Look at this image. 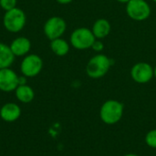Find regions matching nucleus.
I'll use <instances>...</instances> for the list:
<instances>
[{
  "label": "nucleus",
  "instance_id": "f257e3e1",
  "mask_svg": "<svg viewBox=\"0 0 156 156\" xmlns=\"http://www.w3.org/2000/svg\"><path fill=\"white\" fill-rule=\"evenodd\" d=\"M124 112V105L117 100H108L102 103L100 109V118L108 125L118 123Z\"/></svg>",
  "mask_w": 156,
  "mask_h": 156
},
{
  "label": "nucleus",
  "instance_id": "f03ea898",
  "mask_svg": "<svg viewBox=\"0 0 156 156\" xmlns=\"http://www.w3.org/2000/svg\"><path fill=\"white\" fill-rule=\"evenodd\" d=\"M112 64V59L107 55L98 53L89 59L86 65V73L90 79H101L109 72Z\"/></svg>",
  "mask_w": 156,
  "mask_h": 156
},
{
  "label": "nucleus",
  "instance_id": "7ed1b4c3",
  "mask_svg": "<svg viewBox=\"0 0 156 156\" xmlns=\"http://www.w3.org/2000/svg\"><path fill=\"white\" fill-rule=\"evenodd\" d=\"M26 23L27 16L19 7H15L9 11H5L3 16V26L6 31L11 33L20 32L25 27Z\"/></svg>",
  "mask_w": 156,
  "mask_h": 156
},
{
  "label": "nucleus",
  "instance_id": "20e7f679",
  "mask_svg": "<svg viewBox=\"0 0 156 156\" xmlns=\"http://www.w3.org/2000/svg\"><path fill=\"white\" fill-rule=\"evenodd\" d=\"M96 37H94L91 29L88 27H78L72 31L69 37V44L76 49L84 50L91 48Z\"/></svg>",
  "mask_w": 156,
  "mask_h": 156
},
{
  "label": "nucleus",
  "instance_id": "39448f33",
  "mask_svg": "<svg viewBox=\"0 0 156 156\" xmlns=\"http://www.w3.org/2000/svg\"><path fill=\"white\" fill-rule=\"evenodd\" d=\"M151 6L145 0H131L126 4V13L134 21H144L151 16Z\"/></svg>",
  "mask_w": 156,
  "mask_h": 156
},
{
  "label": "nucleus",
  "instance_id": "423d86ee",
  "mask_svg": "<svg viewBox=\"0 0 156 156\" xmlns=\"http://www.w3.org/2000/svg\"><path fill=\"white\" fill-rule=\"evenodd\" d=\"M43 69V60L37 54H27L21 61L20 70L26 78L37 76Z\"/></svg>",
  "mask_w": 156,
  "mask_h": 156
},
{
  "label": "nucleus",
  "instance_id": "0eeeda50",
  "mask_svg": "<svg viewBox=\"0 0 156 156\" xmlns=\"http://www.w3.org/2000/svg\"><path fill=\"white\" fill-rule=\"evenodd\" d=\"M67 29V23L64 18L54 16L49 17L44 24L43 31L47 38L53 40L61 37Z\"/></svg>",
  "mask_w": 156,
  "mask_h": 156
},
{
  "label": "nucleus",
  "instance_id": "6e6552de",
  "mask_svg": "<svg viewBox=\"0 0 156 156\" xmlns=\"http://www.w3.org/2000/svg\"><path fill=\"white\" fill-rule=\"evenodd\" d=\"M130 75L134 82L146 84L154 78V68L147 62H138L132 67Z\"/></svg>",
  "mask_w": 156,
  "mask_h": 156
},
{
  "label": "nucleus",
  "instance_id": "1a4fd4ad",
  "mask_svg": "<svg viewBox=\"0 0 156 156\" xmlns=\"http://www.w3.org/2000/svg\"><path fill=\"white\" fill-rule=\"evenodd\" d=\"M18 85L19 77L11 68L0 69V90L11 92L16 90Z\"/></svg>",
  "mask_w": 156,
  "mask_h": 156
},
{
  "label": "nucleus",
  "instance_id": "9d476101",
  "mask_svg": "<svg viewBox=\"0 0 156 156\" xmlns=\"http://www.w3.org/2000/svg\"><path fill=\"white\" fill-rule=\"evenodd\" d=\"M15 57H25L31 49V41L26 37H17L9 45Z\"/></svg>",
  "mask_w": 156,
  "mask_h": 156
},
{
  "label": "nucleus",
  "instance_id": "9b49d317",
  "mask_svg": "<svg viewBox=\"0 0 156 156\" xmlns=\"http://www.w3.org/2000/svg\"><path fill=\"white\" fill-rule=\"evenodd\" d=\"M21 115V109L20 107L14 103L8 102L2 106L0 110V117L6 122H16Z\"/></svg>",
  "mask_w": 156,
  "mask_h": 156
},
{
  "label": "nucleus",
  "instance_id": "f8f14e48",
  "mask_svg": "<svg viewBox=\"0 0 156 156\" xmlns=\"http://www.w3.org/2000/svg\"><path fill=\"white\" fill-rule=\"evenodd\" d=\"M112 30V25L109 20L105 18L97 19L91 28V31L96 39H103L107 37Z\"/></svg>",
  "mask_w": 156,
  "mask_h": 156
},
{
  "label": "nucleus",
  "instance_id": "ddd939ff",
  "mask_svg": "<svg viewBox=\"0 0 156 156\" xmlns=\"http://www.w3.org/2000/svg\"><path fill=\"white\" fill-rule=\"evenodd\" d=\"M15 56L12 53L9 46L0 42V69L10 68L15 60Z\"/></svg>",
  "mask_w": 156,
  "mask_h": 156
},
{
  "label": "nucleus",
  "instance_id": "4468645a",
  "mask_svg": "<svg viewBox=\"0 0 156 156\" xmlns=\"http://www.w3.org/2000/svg\"><path fill=\"white\" fill-rule=\"evenodd\" d=\"M50 49L58 57H64L69 52V44L62 37L50 40Z\"/></svg>",
  "mask_w": 156,
  "mask_h": 156
},
{
  "label": "nucleus",
  "instance_id": "2eb2a0df",
  "mask_svg": "<svg viewBox=\"0 0 156 156\" xmlns=\"http://www.w3.org/2000/svg\"><path fill=\"white\" fill-rule=\"evenodd\" d=\"M15 92H16V99L23 103L31 102L35 97V92H34L33 89L27 84L18 85L17 88L16 89Z\"/></svg>",
  "mask_w": 156,
  "mask_h": 156
},
{
  "label": "nucleus",
  "instance_id": "dca6fc26",
  "mask_svg": "<svg viewBox=\"0 0 156 156\" xmlns=\"http://www.w3.org/2000/svg\"><path fill=\"white\" fill-rule=\"evenodd\" d=\"M144 141L149 147L156 149V129H153L146 133Z\"/></svg>",
  "mask_w": 156,
  "mask_h": 156
},
{
  "label": "nucleus",
  "instance_id": "f3484780",
  "mask_svg": "<svg viewBox=\"0 0 156 156\" xmlns=\"http://www.w3.org/2000/svg\"><path fill=\"white\" fill-rule=\"evenodd\" d=\"M16 0H0V7L5 10V12L16 7Z\"/></svg>",
  "mask_w": 156,
  "mask_h": 156
},
{
  "label": "nucleus",
  "instance_id": "a211bd4d",
  "mask_svg": "<svg viewBox=\"0 0 156 156\" xmlns=\"http://www.w3.org/2000/svg\"><path fill=\"white\" fill-rule=\"evenodd\" d=\"M91 49L94 52H96L97 54L101 53L104 49V44L101 41V39H95V41L93 42V44L91 46Z\"/></svg>",
  "mask_w": 156,
  "mask_h": 156
},
{
  "label": "nucleus",
  "instance_id": "6ab92c4d",
  "mask_svg": "<svg viewBox=\"0 0 156 156\" xmlns=\"http://www.w3.org/2000/svg\"><path fill=\"white\" fill-rule=\"evenodd\" d=\"M56 1L60 5H68V4L71 3L73 0H56Z\"/></svg>",
  "mask_w": 156,
  "mask_h": 156
},
{
  "label": "nucleus",
  "instance_id": "aec40b11",
  "mask_svg": "<svg viewBox=\"0 0 156 156\" xmlns=\"http://www.w3.org/2000/svg\"><path fill=\"white\" fill-rule=\"evenodd\" d=\"M117 2H119V3H122V4H127V3H129L131 0H116Z\"/></svg>",
  "mask_w": 156,
  "mask_h": 156
},
{
  "label": "nucleus",
  "instance_id": "412c9836",
  "mask_svg": "<svg viewBox=\"0 0 156 156\" xmlns=\"http://www.w3.org/2000/svg\"><path fill=\"white\" fill-rule=\"evenodd\" d=\"M123 156H139L137 155V154H125V155Z\"/></svg>",
  "mask_w": 156,
  "mask_h": 156
},
{
  "label": "nucleus",
  "instance_id": "4be33fe9",
  "mask_svg": "<svg viewBox=\"0 0 156 156\" xmlns=\"http://www.w3.org/2000/svg\"><path fill=\"white\" fill-rule=\"evenodd\" d=\"M154 78L156 79V66L154 68Z\"/></svg>",
  "mask_w": 156,
  "mask_h": 156
},
{
  "label": "nucleus",
  "instance_id": "5701e85b",
  "mask_svg": "<svg viewBox=\"0 0 156 156\" xmlns=\"http://www.w3.org/2000/svg\"><path fill=\"white\" fill-rule=\"evenodd\" d=\"M153 1H154V3H156V0H153Z\"/></svg>",
  "mask_w": 156,
  "mask_h": 156
}]
</instances>
